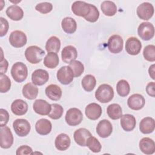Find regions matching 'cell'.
<instances>
[{
	"instance_id": "6da1fadb",
	"label": "cell",
	"mask_w": 155,
	"mask_h": 155,
	"mask_svg": "<svg viewBox=\"0 0 155 155\" xmlns=\"http://www.w3.org/2000/svg\"><path fill=\"white\" fill-rule=\"evenodd\" d=\"M114 97L113 88L108 84H104L99 86L95 91L96 99L101 103H107Z\"/></svg>"
},
{
	"instance_id": "7a4b0ae2",
	"label": "cell",
	"mask_w": 155,
	"mask_h": 155,
	"mask_svg": "<svg viewBox=\"0 0 155 155\" xmlns=\"http://www.w3.org/2000/svg\"><path fill=\"white\" fill-rule=\"evenodd\" d=\"M45 54V51L36 45L30 46L25 51V57L27 61L33 64L40 62Z\"/></svg>"
},
{
	"instance_id": "3957f363",
	"label": "cell",
	"mask_w": 155,
	"mask_h": 155,
	"mask_svg": "<svg viewBox=\"0 0 155 155\" xmlns=\"http://www.w3.org/2000/svg\"><path fill=\"white\" fill-rule=\"evenodd\" d=\"M11 74L16 82H22L28 76V69L26 65L21 62L15 63L11 68Z\"/></svg>"
},
{
	"instance_id": "277c9868",
	"label": "cell",
	"mask_w": 155,
	"mask_h": 155,
	"mask_svg": "<svg viewBox=\"0 0 155 155\" xmlns=\"http://www.w3.org/2000/svg\"><path fill=\"white\" fill-rule=\"evenodd\" d=\"M65 121L70 126H76L81 123L83 114L81 111L77 108H71L68 110L65 114Z\"/></svg>"
},
{
	"instance_id": "5b68a950",
	"label": "cell",
	"mask_w": 155,
	"mask_h": 155,
	"mask_svg": "<svg viewBox=\"0 0 155 155\" xmlns=\"http://www.w3.org/2000/svg\"><path fill=\"white\" fill-rule=\"evenodd\" d=\"M137 33L139 36L144 41H149L154 37V27L149 22H142L138 27Z\"/></svg>"
},
{
	"instance_id": "8992f818",
	"label": "cell",
	"mask_w": 155,
	"mask_h": 155,
	"mask_svg": "<svg viewBox=\"0 0 155 155\" xmlns=\"http://www.w3.org/2000/svg\"><path fill=\"white\" fill-rule=\"evenodd\" d=\"M13 128L16 134L19 137L26 136L30 131L29 122L24 119H17L13 123Z\"/></svg>"
},
{
	"instance_id": "52a82bcc",
	"label": "cell",
	"mask_w": 155,
	"mask_h": 155,
	"mask_svg": "<svg viewBox=\"0 0 155 155\" xmlns=\"http://www.w3.org/2000/svg\"><path fill=\"white\" fill-rule=\"evenodd\" d=\"M27 41L26 35L20 30L12 31L9 36L10 44L15 48H20L24 46L27 43Z\"/></svg>"
},
{
	"instance_id": "ba28073f",
	"label": "cell",
	"mask_w": 155,
	"mask_h": 155,
	"mask_svg": "<svg viewBox=\"0 0 155 155\" xmlns=\"http://www.w3.org/2000/svg\"><path fill=\"white\" fill-rule=\"evenodd\" d=\"M57 79L63 85H68L73 80L74 74L69 66H63L57 72Z\"/></svg>"
},
{
	"instance_id": "9c48e42d",
	"label": "cell",
	"mask_w": 155,
	"mask_h": 155,
	"mask_svg": "<svg viewBox=\"0 0 155 155\" xmlns=\"http://www.w3.org/2000/svg\"><path fill=\"white\" fill-rule=\"evenodd\" d=\"M136 13L140 19L147 21L153 16L154 7L151 3L145 2L137 7Z\"/></svg>"
},
{
	"instance_id": "30bf717a",
	"label": "cell",
	"mask_w": 155,
	"mask_h": 155,
	"mask_svg": "<svg viewBox=\"0 0 155 155\" xmlns=\"http://www.w3.org/2000/svg\"><path fill=\"white\" fill-rule=\"evenodd\" d=\"M1 147L7 149L12 147L13 143V136L10 129L7 126L1 127Z\"/></svg>"
},
{
	"instance_id": "8fae6325",
	"label": "cell",
	"mask_w": 155,
	"mask_h": 155,
	"mask_svg": "<svg viewBox=\"0 0 155 155\" xmlns=\"http://www.w3.org/2000/svg\"><path fill=\"white\" fill-rule=\"evenodd\" d=\"M124 41L122 37L118 35H113L108 40L107 46L109 51L114 54L120 53L123 49Z\"/></svg>"
},
{
	"instance_id": "7c38bea8",
	"label": "cell",
	"mask_w": 155,
	"mask_h": 155,
	"mask_svg": "<svg viewBox=\"0 0 155 155\" xmlns=\"http://www.w3.org/2000/svg\"><path fill=\"white\" fill-rule=\"evenodd\" d=\"M71 10L75 15L85 18L90 13V4L84 1H75L71 5Z\"/></svg>"
},
{
	"instance_id": "4fadbf2b",
	"label": "cell",
	"mask_w": 155,
	"mask_h": 155,
	"mask_svg": "<svg viewBox=\"0 0 155 155\" xmlns=\"http://www.w3.org/2000/svg\"><path fill=\"white\" fill-rule=\"evenodd\" d=\"M142 48L140 41L135 37H130L127 39L125 43V50L130 55L138 54Z\"/></svg>"
},
{
	"instance_id": "5bb4252c",
	"label": "cell",
	"mask_w": 155,
	"mask_h": 155,
	"mask_svg": "<svg viewBox=\"0 0 155 155\" xmlns=\"http://www.w3.org/2000/svg\"><path fill=\"white\" fill-rule=\"evenodd\" d=\"M112 124L107 119H103L99 121L97 125L96 133L102 138L108 137L112 133Z\"/></svg>"
},
{
	"instance_id": "9a60e30c",
	"label": "cell",
	"mask_w": 155,
	"mask_h": 155,
	"mask_svg": "<svg viewBox=\"0 0 155 155\" xmlns=\"http://www.w3.org/2000/svg\"><path fill=\"white\" fill-rule=\"evenodd\" d=\"M34 111L42 116L48 115L51 110V105L44 99L36 100L33 105Z\"/></svg>"
},
{
	"instance_id": "2e32d148",
	"label": "cell",
	"mask_w": 155,
	"mask_h": 155,
	"mask_svg": "<svg viewBox=\"0 0 155 155\" xmlns=\"http://www.w3.org/2000/svg\"><path fill=\"white\" fill-rule=\"evenodd\" d=\"M145 101L140 94H133L130 96L127 100V105L130 108L133 110H139L142 109L145 105Z\"/></svg>"
},
{
	"instance_id": "e0dca14e",
	"label": "cell",
	"mask_w": 155,
	"mask_h": 155,
	"mask_svg": "<svg viewBox=\"0 0 155 155\" xmlns=\"http://www.w3.org/2000/svg\"><path fill=\"white\" fill-rule=\"evenodd\" d=\"M49 79L48 73L43 69H37L31 74L32 83L36 85H42Z\"/></svg>"
},
{
	"instance_id": "ac0fdd59",
	"label": "cell",
	"mask_w": 155,
	"mask_h": 155,
	"mask_svg": "<svg viewBox=\"0 0 155 155\" xmlns=\"http://www.w3.org/2000/svg\"><path fill=\"white\" fill-rule=\"evenodd\" d=\"M92 136L89 130L84 128H81L76 130L73 134L75 142L79 146L86 147L87 139Z\"/></svg>"
},
{
	"instance_id": "d6986e66",
	"label": "cell",
	"mask_w": 155,
	"mask_h": 155,
	"mask_svg": "<svg viewBox=\"0 0 155 155\" xmlns=\"http://www.w3.org/2000/svg\"><path fill=\"white\" fill-rule=\"evenodd\" d=\"M85 113L89 119L97 120L102 114V108L96 103H91L85 107Z\"/></svg>"
},
{
	"instance_id": "ffe728a7",
	"label": "cell",
	"mask_w": 155,
	"mask_h": 155,
	"mask_svg": "<svg viewBox=\"0 0 155 155\" xmlns=\"http://www.w3.org/2000/svg\"><path fill=\"white\" fill-rule=\"evenodd\" d=\"M78 56L76 48L73 45H67L61 51L62 60L66 64H70L74 61Z\"/></svg>"
},
{
	"instance_id": "44dd1931",
	"label": "cell",
	"mask_w": 155,
	"mask_h": 155,
	"mask_svg": "<svg viewBox=\"0 0 155 155\" xmlns=\"http://www.w3.org/2000/svg\"><path fill=\"white\" fill-rule=\"evenodd\" d=\"M11 110L16 116L24 115L28 110V104L22 99H16L11 105Z\"/></svg>"
},
{
	"instance_id": "7402d4cb",
	"label": "cell",
	"mask_w": 155,
	"mask_h": 155,
	"mask_svg": "<svg viewBox=\"0 0 155 155\" xmlns=\"http://www.w3.org/2000/svg\"><path fill=\"white\" fill-rule=\"evenodd\" d=\"M52 128L51 122L47 119H41L38 120L35 124V130L36 132L41 135L48 134Z\"/></svg>"
},
{
	"instance_id": "603a6c76",
	"label": "cell",
	"mask_w": 155,
	"mask_h": 155,
	"mask_svg": "<svg viewBox=\"0 0 155 155\" xmlns=\"http://www.w3.org/2000/svg\"><path fill=\"white\" fill-rule=\"evenodd\" d=\"M139 148L145 154H152L155 151L154 141L150 137H143L139 141Z\"/></svg>"
},
{
	"instance_id": "cb8c5ba5",
	"label": "cell",
	"mask_w": 155,
	"mask_h": 155,
	"mask_svg": "<svg viewBox=\"0 0 155 155\" xmlns=\"http://www.w3.org/2000/svg\"><path fill=\"white\" fill-rule=\"evenodd\" d=\"M71 140L70 137L65 133H61L56 136L54 140V145L57 150L64 151L68 149L70 145Z\"/></svg>"
},
{
	"instance_id": "d4e9b609",
	"label": "cell",
	"mask_w": 155,
	"mask_h": 155,
	"mask_svg": "<svg viewBox=\"0 0 155 155\" xmlns=\"http://www.w3.org/2000/svg\"><path fill=\"white\" fill-rule=\"evenodd\" d=\"M136 124V118L131 114H125L120 117V125L123 130L126 131H131L134 130Z\"/></svg>"
},
{
	"instance_id": "484cf974",
	"label": "cell",
	"mask_w": 155,
	"mask_h": 155,
	"mask_svg": "<svg viewBox=\"0 0 155 155\" xmlns=\"http://www.w3.org/2000/svg\"><path fill=\"white\" fill-rule=\"evenodd\" d=\"M155 122L153 117H145L143 118L139 124V130L143 134H150L154 131Z\"/></svg>"
},
{
	"instance_id": "4316f807",
	"label": "cell",
	"mask_w": 155,
	"mask_h": 155,
	"mask_svg": "<svg viewBox=\"0 0 155 155\" xmlns=\"http://www.w3.org/2000/svg\"><path fill=\"white\" fill-rule=\"evenodd\" d=\"M7 16L12 20L18 21L22 19L24 16L23 10L18 5H12L9 6L6 10Z\"/></svg>"
},
{
	"instance_id": "83f0119b",
	"label": "cell",
	"mask_w": 155,
	"mask_h": 155,
	"mask_svg": "<svg viewBox=\"0 0 155 155\" xmlns=\"http://www.w3.org/2000/svg\"><path fill=\"white\" fill-rule=\"evenodd\" d=\"M45 93L46 96L52 101H58L62 96L61 88L56 84H50L48 85L45 90Z\"/></svg>"
},
{
	"instance_id": "f1b7e54d",
	"label": "cell",
	"mask_w": 155,
	"mask_h": 155,
	"mask_svg": "<svg viewBox=\"0 0 155 155\" xmlns=\"http://www.w3.org/2000/svg\"><path fill=\"white\" fill-rule=\"evenodd\" d=\"M22 92L26 99L33 100L36 99L38 94V88L34 84L29 82L24 85Z\"/></svg>"
},
{
	"instance_id": "f546056e",
	"label": "cell",
	"mask_w": 155,
	"mask_h": 155,
	"mask_svg": "<svg viewBox=\"0 0 155 155\" xmlns=\"http://www.w3.org/2000/svg\"><path fill=\"white\" fill-rule=\"evenodd\" d=\"M61 27L65 33L72 34L76 30L77 24L73 18L71 17H65L61 22Z\"/></svg>"
},
{
	"instance_id": "4dcf8cb0",
	"label": "cell",
	"mask_w": 155,
	"mask_h": 155,
	"mask_svg": "<svg viewBox=\"0 0 155 155\" xmlns=\"http://www.w3.org/2000/svg\"><path fill=\"white\" fill-rule=\"evenodd\" d=\"M61 48L60 39L56 36L50 37L46 42L45 49L48 53H58Z\"/></svg>"
},
{
	"instance_id": "1f68e13d",
	"label": "cell",
	"mask_w": 155,
	"mask_h": 155,
	"mask_svg": "<svg viewBox=\"0 0 155 155\" xmlns=\"http://www.w3.org/2000/svg\"><path fill=\"white\" fill-rule=\"evenodd\" d=\"M107 113L108 117L113 120H117L122 116L121 107L117 104H111L108 106Z\"/></svg>"
},
{
	"instance_id": "d6a6232c",
	"label": "cell",
	"mask_w": 155,
	"mask_h": 155,
	"mask_svg": "<svg viewBox=\"0 0 155 155\" xmlns=\"http://www.w3.org/2000/svg\"><path fill=\"white\" fill-rule=\"evenodd\" d=\"M102 13L108 16H113L117 12L116 5L111 1H104L101 5Z\"/></svg>"
},
{
	"instance_id": "836d02e7",
	"label": "cell",
	"mask_w": 155,
	"mask_h": 155,
	"mask_svg": "<svg viewBox=\"0 0 155 155\" xmlns=\"http://www.w3.org/2000/svg\"><path fill=\"white\" fill-rule=\"evenodd\" d=\"M59 56L56 53H48L44 59V65L48 68H54L59 64Z\"/></svg>"
},
{
	"instance_id": "e575fe53",
	"label": "cell",
	"mask_w": 155,
	"mask_h": 155,
	"mask_svg": "<svg viewBox=\"0 0 155 155\" xmlns=\"http://www.w3.org/2000/svg\"><path fill=\"white\" fill-rule=\"evenodd\" d=\"M83 88L87 92H90L93 90L96 84V80L94 76L91 74L85 75L81 82Z\"/></svg>"
},
{
	"instance_id": "d590c367",
	"label": "cell",
	"mask_w": 155,
	"mask_h": 155,
	"mask_svg": "<svg viewBox=\"0 0 155 155\" xmlns=\"http://www.w3.org/2000/svg\"><path fill=\"white\" fill-rule=\"evenodd\" d=\"M117 94L121 97H125L128 95L130 91V87L128 82L124 79L120 80L116 85Z\"/></svg>"
},
{
	"instance_id": "8d00e7d4",
	"label": "cell",
	"mask_w": 155,
	"mask_h": 155,
	"mask_svg": "<svg viewBox=\"0 0 155 155\" xmlns=\"http://www.w3.org/2000/svg\"><path fill=\"white\" fill-rule=\"evenodd\" d=\"M87 146L93 153H99L101 150L102 145L98 139L94 136H90L87 140Z\"/></svg>"
},
{
	"instance_id": "74e56055",
	"label": "cell",
	"mask_w": 155,
	"mask_h": 155,
	"mask_svg": "<svg viewBox=\"0 0 155 155\" xmlns=\"http://www.w3.org/2000/svg\"><path fill=\"white\" fill-rule=\"evenodd\" d=\"M51 110L48 116L52 119H59L63 114L64 109L63 107L58 104H52Z\"/></svg>"
},
{
	"instance_id": "f35d334b",
	"label": "cell",
	"mask_w": 155,
	"mask_h": 155,
	"mask_svg": "<svg viewBox=\"0 0 155 155\" xmlns=\"http://www.w3.org/2000/svg\"><path fill=\"white\" fill-rule=\"evenodd\" d=\"M72 70L74 77H79L84 72V66L83 64L79 61L74 60L70 62L68 65Z\"/></svg>"
},
{
	"instance_id": "ab89813d",
	"label": "cell",
	"mask_w": 155,
	"mask_h": 155,
	"mask_svg": "<svg viewBox=\"0 0 155 155\" xmlns=\"http://www.w3.org/2000/svg\"><path fill=\"white\" fill-rule=\"evenodd\" d=\"M143 56L148 61H155V46L154 45H147L143 49Z\"/></svg>"
},
{
	"instance_id": "60d3db41",
	"label": "cell",
	"mask_w": 155,
	"mask_h": 155,
	"mask_svg": "<svg viewBox=\"0 0 155 155\" xmlns=\"http://www.w3.org/2000/svg\"><path fill=\"white\" fill-rule=\"evenodd\" d=\"M11 87V81L10 78L5 74H0V92L6 93Z\"/></svg>"
},
{
	"instance_id": "b9f144b4",
	"label": "cell",
	"mask_w": 155,
	"mask_h": 155,
	"mask_svg": "<svg viewBox=\"0 0 155 155\" xmlns=\"http://www.w3.org/2000/svg\"><path fill=\"white\" fill-rule=\"evenodd\" d=\"M90 13L84 18L86 21H87L88 22H95L99 19V12L97 8L95 5L90 4Z\"/></svg>"
},
{
	"instance_id": "7bdbcfd3",
	"label": "cell",
	"mask_w": 155,
	"mask_h": 155,
	"mask_svg": "<svg viewBox=\"0 0 155 155\" xmlns=\"http://www.w3.org/2000/svg\"><path fill=\"white\" fill-rule=\"evenodd\" d=\"M35 9L42 14H46L50 13L52 10L53 5L50 2H44L38 4L35 7Z\"/></svg>"
},
{
	"instance_id": "ee69618b",
	"label": "cell",
	"mask_w": 155,
	"mask_h": 155,
	"mask_svg": "<svg viewBox=\"0 0 155 155\" xmlns=\"http://www.w3.org/2000/svg\"><path fill=\"white\" fill-rule=\"evenodd\" d=\"M0 21H1L0 36L2 37L7 34L8 28H9V24H8V21L5 18H4L2 17L0 18Z\"/></svg>"
},
{
	"instance_id": "f6af8a7d",
	"label": "cell",
	"mask_w": 155,
	"mask_h": 155,
	"mask_svg": "<svg viewBox=\"0 0 155 155\" xmlns=\"http://www.w3.org/2000/svg\"><path fill=\"white\" fill-rule=\"evenodd\" d=\"M0 114H1V122L0 125L1 127L5 126L9 120V114L8 111L3 108L0 109Z\"/></svg>"
},
{
	"instance_id": "bcb514c9",
	"label": "cell",
	"mask_w": 155,
	"mask_h": 155,
	"mask_svg": "<svg viewBox=\"0 0 155 155\" xmlns=\"http://www.w3.org/2000/svg\"><path fill=\"white\" fill-rule=\"evenodd\" d=\"M17 155L21 154H33L31 148L28 145H22L19 147L16 152Z\"/></svg>"
},
{
	"instance_id": "7dc6e473",
	"label": "cell",
	"mask_w": 155,
	"mask_h": 155,
	"mask_svg": "<svg viewBox=\"0 0 155 155\" xmlns=\"http://www.w3.org/2000/svg\"><path fill=\"white\" fill-rule=\"evenodd\" d=\"M154 87H155V83L154 82H149L146 87V91L147 94L153 97H155Z\"/></svg>"
},
{
	"instance_id": "c3c4849f",
	"label": "cell",
	"mask_w": 155,
	"mask_h": 155,
	"mask_svg": "<svg viewBox=\"0 0 155 155\" xmlns=\"http://www.w3.org/2000/svg\"><path fill=\"white\" fill-rule=\"evenodd\" d=\"M8 63L6 59H2L1 61V69H0V74H2L5 73L8 68Z\"/></svg>"
},
{
	"instance_id": "681fc988",
	"label": "cell",
	"mask_w": 155,
	"mask_h": 155,
	"mask_svg": "<svg viewBox=\"0 0 155 155\" xmlns=\"http://www.w3.org/2000/svg\"><path fill=\"white\" fill-rule=\"evenodd\" d=\"M154 67H155V65H154V64H153V65H151L149 67V69H148L149 75L150 76V77H151L153 80L155 79V76H154V73H155Z\"/></svg>"
}]
</instances>
